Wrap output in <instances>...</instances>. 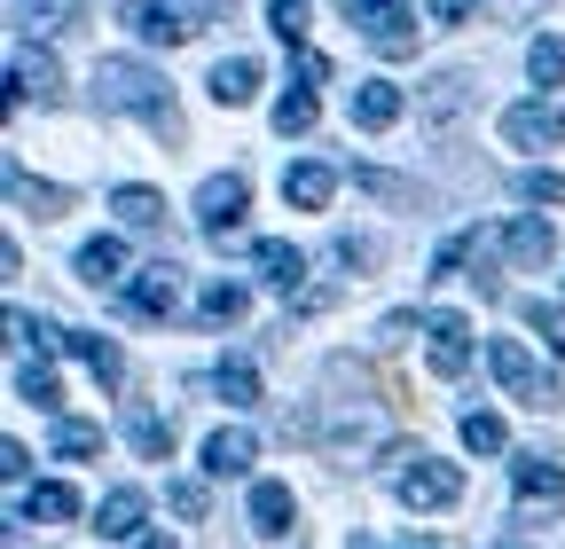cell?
Wrapping results in <instances>:
<instances>
[{"mask_svg": "<svg viewBox=\"0 0 565 549\" xmlns=\"http://www.w3.org/2000/svg\"><path fill=\"white\" fill-rule=\"evenodd\" d=\"M95 103L118 110V118H141L150 133H181V110H173V87L150 72V63H134V55H103L95 63Z\"/></svg>", "mask_w": 565, "mask_h": 549, "instance_id": "obj_1", "label": "cell"}, {"mask_svg": "<svg viewBox=\"0 0 565 549\" xmlns=\"http://www.w3.org/2000/svg\"><path fill=\"white\" fill-rule=\"evenodd\" d=\"M393 495H401L408 510H448V503L463 495V471L416 448V455H401V463H393Z\"/></svg>", "mask_w": 565, "mask_h": 549, "instance_id": "obj_2", "label": "cell"}, {"mask_svg": "<svg viewBox=\"0 0 565 549\" xmlns=\"http://www.w3.org/2000/svg\"><path fill=\"white\" fill-rule=\"evenodd\" d=\"M338 9L377 55H408L416 47V0H338Z\"/></svg>", "mask_w": 565, "mask_h": 549, "instance_id": "obj_3", "label": "cell"}, {"mask_svg": "<svg viewBox=\"0 0 565 549\" xmlns=\"http://www.w3.org/2000/svg\"><path fill=\"white\" fill-rule=\"evenodd\" d=\"M244 204H252V181H244V173H212V181L196 189V228H204V244H228V236L244 228Z\"/></svg>", "mask_w": 565, "mask_h": 549, "instance_id": "obj_4", "label": "cell"}, {"mask_svg": "<svg viewBox=\"0 0 565 549\" xmlns=\"http://www.w3.org/2000/svg\"><path fill=\"white\" fill-rule=\"evenodd\" d=\"M487 369H494V385H503L511 400H526V408H550V400H557V385L534 369V354L519 346V337H494V346H487Z\"/></svg>", "mask_w": 565, "mask_h": 549, "instance_id": "obj_5", "label": "cell"}, {"mask_svg": "<svg viewBox=\"0 0 565 549\" xmlns=\"http://www.w3.org/2000/svg\"><path fill=\"white\" fill-rule=\"evenodd\" d=\"M126 306H134L141 322H173V306H181V267H173V259H150L141 274H126Z\"/></svg>", "mask_w": 565, "mask_h": 549, "instance_id": "obj_6", "label": "cell"}, {"mask_svg": "<svg viewBox=\"0 0 565 549\" xmlns=\"http://www.w3.org/2000/svg\"><path fill=\"white\" fill-rule=\"evenodd\" d=\"M503 142H511V150H550V142H565V110H557V103H511V110H503Z\"/></svg>", "mask_w": 565, "mask_h": 549, "instance_id": "obj_7", "label": "cell"}, {"mask_svg": "<svg viewBox=\"0 0 565 549\" xmlns=\"http://www.w3.org/2000/svg\"><path fill=\"white\" fill-rule=\"evenodd\" d=\"M126 24L150 40V47H181V40H196V9H173V0H134Z\"/></svg>", "mask_w": 565, "mask_h": 549, "instance_id": "obj_8", "label": "cell"}, {"mask_svg": "<svg viewBox=\"0 0 565 549\" xmlns=\"http://www.w3.org/2000/svg\"><path fill=\"white\" fill-rule=\"evenodd\" d=\"M424 337H433V369H440V377H463V369H471V322H463V314H448V306L424 314Z\"/></svg>", "mask_w": 565, "mask_h": 549, "instance_id": "obj_9", "label": "cell"}, {"mask_svg": "<svg viewBox=\"0 0 565 549\" xmlns=\"http://www.w3.org/2000/svg\"><path fill=\"white\" fill-rule=\"evenodd\" d=\"M519 510H565V471L557 455H519Z\"/></svg>", "mask_w": 565, "mask_h": 549, "instance_id": "obj_10", "label": "cell"}, {"mask_svg": "<svg viewBox=\"0 0 565 549\" xmlns=\"http://www.w3.org/2000/svg\"><path fill=\"white\" fill-rule=\"evenodd\" d=\"M252 267L267 274V283H275L282 299H299V291H307V251H299V244H282V236L252 244Z\"/></svg>", "mask_w": 565, "mask_h": 549, "instance_id": "obj_11", "label": "cell"}, {"mask_svg": "<svg viewBox=\"0 0 565 549\" xmlns=\"http://www.w3.org/2000/svg\"><path fill=\"white\" fill-rule=\"evenodd\" d=\"M17 518H24V526H40V518H47V526H71V518H79V487H63V478H40V487L17 495Z\"/></svg>", "mask_w": 565, "mask_h": 549, "instance_id": "obj_12", "label": "cell"}, {"mask_svg": "<svg viewBox=\"0 0 565 549\" xmlns=\"http://www.w3.org/2000/svg\"><path fill=\"white\" fill-rule=\"evenodd\" d=\"M9 79H17V103H55V95H63V72H55L47 47H17Z\"/></svg>", "mask_w": 565, "mask_h": 549, "instance_id": "obj_13", "label": "cell"}, {"mask_svg": "<svg viewBox=\"0 0 565 549\" xmlns=\"http://www.w3.org/2000/svg\"><path fill=\"white\" fill-rule=\"evenodd\" d=\"M252 455H259V440H252L244 424H221V432L204 440V471H212V478H244Z\"/></svg>", "mask_w": 565, "mask_h": 549, "instance_id": "obj_14", "label": "cell"}, {"mask_svg": "<svg viewBox=\"0 0 565 549\" xmlns=\"http://www.w3.org/2000/svg\"><path fill=\"white\" fill-rule=\"evenodd\" d=\"M401 110H408V95L393 79H362V87H353V126H362V133H385Z\"/></svg>", "mask_w": 565, "mask_h": 549, "instance_id": "obj_15", "label": "cell"}, {"mask_svg": "<svg viewBox=\"0 0 565 549\" xmlns=\"http://www.w3.org/2000/svg\"><path fill=\"white\" fill-rule=\"evenodd\" d=\"M503 251H511V267L542 274V267L557 259V236H550V220H511V228H503Z\"/></svg>", "mask_w": 565, "mask_h": 549, "instance_id": "obj_16", "label": "cell"}, {"mask_svg": "<svg viewBox=\"0 0 565 549\" xmlns=\"http://www.w3.org/2000/svg\"><path fill=\"white\" fill-rule=\"evenodd\" d=\"M259 95V63L252 55H221V63H212V103H221V110H244Z\"/></svg>", "mask_w": 565, "mask_h": 549, "instance_id": "obj_17", "label": "cell"}, {"mask_svg": "<svg viewBox=\"0 0 565 549\" xmlns=\"http://www.w3.org/2000/svg\"><path fill=\"white\" fill-rule=\"evenodd\" d=\"M291 487H282V478H259V487H252V534H267V541H282V534H291Z\"/></svg>", "mask_w": 565, "mask_h": 549, "instance_id": "obj_18", "label": "cell"}, {"mask_svg": "<svg viewBox=\"0 0 565 549\" xmlns=\"http://www.w3.org/2000/svg\"><path fill=\"white\" fill-rule=\"evenodd\" d=\"M141 510H150V495H141V487H110V495H103V510H95V534L134 541V534H141Z\"/></svg>", "mask_w": 565, "mask_h": 549, "instance_id": "obj_19", "label": "cell"}, {"mask_svg": "<svg viewBox=\"0 0 565 549\" xmlns=\"http://www.w3.org/2000/svg\"><path fill=\"white\" fill-rule=\"evenodd\" d=\"M79 283H95V291L126 283V244H118V236H87V244H79Z\"/></svg>", "mask_w": 565, "mask_h": 549, "instance_id": "obj_20", "label": "cell"}, {"mask_svg": "<svg viewBox=\"0 0 565 549\" xmlns=\"http://www.w3.org/2000/svg\"><path fill=\"white\" fill-rule=\"evenodd\" d=\"M244 306H252V291H244V283H228V274L196 291V322H204V330H228V322H244Z\"/></svg>", "mask_w": 565, "mask_h": 549, "instance_id": "obj_21", "label": "cell"}, {"mask_svg": "<svg viewBox=\"0 0 565 549\" xmlns=\"http://www.w3.org/2000/svg\"><path fill=\"white\" fill-rule=\"evenodd\" d=\"M110 213H118L126 228H166V196L141 189V181H126V189H110Z\"/></svg>", "mask_w": 565, "mask_h": 549, "instance_id": "obj_22", "label": "cell"}, {"mask_svg": "<svg viewBox=\"0 0 565 549\" xmlns=\"http://www.w3.org/2000/svg\"><path fill=\"white\" fill-rule=\"evenodd\" d=\"M9 204H24V213H40V220H55V213H63V204H71V196H63L55 181H32V173H24V165L9 158Z\"/></svg>", "mask_w": 565, "mask_h": 549, "instance_id": "obj_23", "label": "cell"}, {"mask_svg": "<svg viewBox=\"0 0 565 549\" xmlns=\"http://www.w3.org/2000/svg\"><path fill=\"white\" fill-rule=\"evenodd\" d=\"M126 448H134L141 463H166V455H173V424L150 417V408H134V417H126Z\"/></svg>", "mask_w": 565, "mask_h": 549, "instance_id": "obj_24", "label": "cell"}, {"mask_svg": "<svg viewBox=\"0 0 565 549\" xmlns=\"http://www.w3.org/2000/svg\"><path fill=\"white\" fill-rule=\"evenodd\" d=\"M330 189H338V173H330V165H291V173H282V196H291L299 213H322Z\"/></svg>", "mask_w": 565, "mask_h": 549, "instance_id": "obj_25", "label": "cell"}, {"mask_svg": "<svg viewBox=\"0 0 565 549\" xmlns=\"http://www.w3.org/2000/svg\"><path fill=\"white\" fill-rule=\"evenodd\" d=\"M71 354L87 362V377H95V385H118V377H126L118 346H110V337H95V330H71Z\"/></svg>", "mask_w": 565, "mask_h": 549, "instance_id": "obj_26", "label": "cell"}, {"mask_svg": "<svg viewBox=\"0 0 565 549\" xmlns=\"http://www.w3.org/2000/svg\"><path fill=\"white\" fill-rule=\"evenodd\" d=\"M55 455H63V463H87V455H103V424H87V417H63V424H55Z\"/></svg>", "mask_w": 565, "mask_h": 549, "instance_id": "obj_27", "label": "cell"}, {"mask_svg": "<svg viewBox=\"0 0 565 549\" xmlns=\"http://www.w3.org/2000/svg\"><path fill=\"white\" fill-rule=\"evenodd\" d=\"M17 400H32V408H55V400H63V385H55L47 354H40V362H17Z\"/></svg>", "mask_w": 565, "mask_h": 549, "instance_id": "obj_28", "label": "cell"}, {"mask_svg": "<svg viewBox=\"0 0 565 549\" xmlns=\"http://www.w3.org/2000/svg\"><path fill=\"white\" fill-rule=\"evenodd\" d=\"M519 314H526V330L542 337V346H550V354L565 362V306H550V299H526Z\"/></svg>", "mask_w": 565, "mask_h": 549, "instance_id": "obj_29", "label": "cell"}, {"mask_svg": "<svg viewBox=\"0 0 565 549\" xmlns=\"http://www.w3.org/2000/svg\"><path fill=\"white\" fill-rule=\"evenodd\" d=\"M463 448H471V455H503V448H511L503 417H487V408H471V417H463Z\"/></svg>", "mask_w": 565, "mask_h": 549, "instance_id": "obj_30", "label": "cell"}, {"mask_svg": "<svg viewBox=\"0 0 565 549\" xmlns=\"http://www.w3.org/2000/svg\"><path fill=\"white\" fill-rule=\"evenodd\" d=\"M315 118H322L315 110V87H291V95L275 103V133H315Z\"/></svg>", "mask_w": 565, "mask_h": 549, "instance_id": "obj_31", "label": "cell"}, {"mask_svg": "<svg viewBox=\"0 0 565 549\" xmlns=\"http://www.w3.org/2000/svg\"><path fill=\"white\" fill-rule=\"evenodd\" d=\"M267 24H275L282 47H307V24L315 17H307V0H267Z\"/></svg>", "mask_w": 565, "mask_h": 549, "instance_id": "obj_32", "label": "cell"}, {"mask_svg": "<svg viewBox=\"0 0 565 549\" xmlns=\"http://www.w3.org/2000/svg\"><path fill=\"white\" fill-rule=\"evenodd\" d=\"M212 385H221V400H228V408H252V400H259L252 362H221V369H212Z\"/></svg>", "mask_w": 565, "mask_h": 549, "instance_id": "obj_33", "label": "cell"}, {"mask_svg": "<svg viewBox=\"0 0 565 549\" xmlns=\"http://www.w3.org/2000/svg\"><path fill=\"white\" fill-rule=\"evenodd\" d=\"M9 330H17V346H40V354H47V346H71V330H55L47 314H24V306L9 314Z\"/></svg>", "mask_w": 565, "mask_h": 549, "instance_id": "obj_34", "label": "cell"}, {"mask_svg": "<svg viewBox=\"0 0 565 549\" xmlns=\"http://www.w3.org/2000/svg\"><path fill=\"white\" fill-rule=\"evenodd\" d=\"M526 72H534V87H565V40H534Z\"/></svg>", "mask_w": 565, "mask_h": 549, "instance_id": "obj_35", "label": "cell"}, {"mask_svg": "<svg viewBox=\"0 0 565 549\" xmlns=\"http://www.w3.org/2000/svg\"><path fill=\"white\" fill-rule=\"evenodd\" d=\"M353 189H370V196H385V204H416V181L377 173V165H353Z\"/></svg>", "mask_w": 565, "mask_h": 549, "instance_id": "obj_36", "label": "cell"}, {"mask_svg": "<svg viewBox=\"0 0 565 549\" xmlns=\"http://www.w3.org/2000/svg\"><path fill=\"white\" fill-rule=\"evenodd\" d=\"M519 196H526V204H565V173L526 165V173H519Z\"/></svg>", "mask_w": 565, "mask_h": 549, "instance_id": "obj_37", "label": "cell"}, {"mask_svg": "<svg viewBox=\"0 0 565 549\" xmlns=\"http://www.w3.org/2000/svg\"><path fill=\"white\" fill-rule=\"evenodd\" d=\"M330 259H338V267H353V274H362V267H377V244H370V236H353V228H338V244H330Z\"/></svg>", "mask_w": 565, "mask_h": 549, "instance_id": "obj_38", "label": "cell"}, {"mask_svg": "<svg viewBox=\"0 0 565 549\" xmlns=\"http://www.w3.org/2000/svg\"><path fill=\"white\" fill-rule=\"evenodd\" d=\"M463 87H471L463 72H440V79H433V95H424V118H448V110L463 103Z\"/></svg>", "mask_w": 565, "mask_h": 549, "instance_id": "obj_39", "label": "cell"}, {"mask_svg": "<svg viewBox=\"0 0 565 549\" xmlns=\"http://www.w3.org/2000/svg\"><path fill=\"white\" fill-rule=\"evenodd\" d=\"M166 503H173L181 518H204V503H212V495H204V478H173V487H166Z\"/></svg>", "mask_w": 565, "mask_h": 549, "instance_id": "obj_40", "label": "cell"}, {"mask_svg": "<svg viewBox=\"0 0 565 549\" xmlns=\"http://www.w3.org/2000/svg\"><path fill=\"white\" fill-rule=\"evenodd\" d=\"M291 72H299V87H322V79H330V55H315V47H299V63H291Z\"/></svg>", "mask_w": 565, "mask_h": 549, "instance_id": "obj_41", "label": "cell"}, {"mask_svg": "<svg viewBox=\"0 0 565 549\" xmlns=\"http://www.w3.org/2000/svg\"><path fill=\"white\" fill-rule=\"evenodd\" d=\"M0 471H9V478H17V487H24V471H32V455H24V440H0Z\"/></svg>", "mask_w": 565, "mask_h": 549, "instance_id": "obj_42", "label": "cell"}, {"mask_svg": "<svg viewBox=\"0 0 565 549\" xmlns=\"http://www.w3.org/2000/svg\"><path fill=\"white\" fill-rule=\"evenodd\" d=\"M471 9H479V0H433V17H440V24H463Z\"/></svg>", "mask_w": 565, "mask_h": 549, "instance_id": "obj_43", "label": "cell"}, {"mask_svg": "<svg viewBox=\"0 0 565 549\" xmlns=\"http://www.w3.org/2000/svg\"><path fill=\"white\" fill-rule=\"evenodd\" d=\"M134 549H173V541L166 534H134Z\"/></svg>", "mask_w": 565, "mask_h": 549, "instance_id": "obj_44", "label": "cell"}, {"mask_svg": "<svg viewBox=\"0 0 565 549\" xmlns=\"http://www.w3.org/2000/svg\"><path fill=\"white\" fill-rule=\"evenodd\" d=\"M345 549H377V541H362V534H353V541H345Z\"/></svg>", "mask_w": 565, "mask_h": 549, "instance_id": "obj_45", "label": "cell"}, {"mask_svg": "<svg viewBox=\"0 0 565 549\" xmlns=\"http://www.w3.org/2000/svg\"><path fill=\"white\" fill-rule=\"evenodd\" d=\"M408 549H440V541H408Z\"/></svg>", "mask_w": 565, "mask_h": 549, "instance_id": "obj_46", "label": "cell"}, {"mask_svg": "<svg viewBox=\"0 0 565 549\" xmlns=\"http://www.w3.org/2000/svg\"><path fill=\"white\" fill-rule=\"evenodd\" d=\"M494 549H519V541H494Z\"/></svg>", "mask_w": 565, "mask_h": 549, "instance_id": "obj_47", "label": "cell"}, {"mask_svg": "<svg viewBox=\"0 0 565 549\" xmlns=\"http://www.w3.org/2000/svg\"><path fill=\"white\" fill-rule=\"evenodd\" d=\"M228 9H236V0H228Z\"/></svg>", "mask_w": 565, "mask_h": 549, "instance_id": "obj_48", "label": "cell"}]
</instances>
